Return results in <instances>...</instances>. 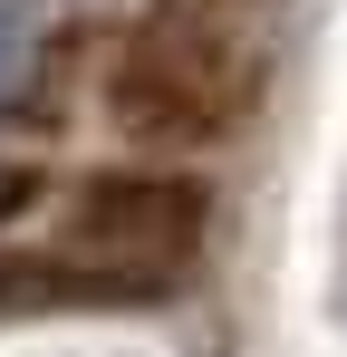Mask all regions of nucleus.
I'll list each match as a JSON object with an SVG mask.
<instances>
[{"label": "nucleus", "instance_id": "1", "mask_svg": "<svg viewBox=\"0 0 347 357\" xmlns=\"http://www.w3.org/2000/svg\"><path fill=\"white\" fill-rule=\"evenodd\" d=\"M203 232H213V193L193 174H87L49 222V241L87 271H183Z\"/></svg>", "mask_w": 347, "mask_h": 357}, {"label": "nucleus", "instance_id": "2", "mask_svg": "<svg viewBox=\"0 0 347 357\" xmlns=\"http://www.w3.org/2000/svg\"><path fill=\"white\" fill-rule=\"evenodd\" d=\"M107 97L125 126H155V135H213L231 116V59L213 29H135V39H116V68H107Z\"/></svg>", "mask_w": 347, "mask_h": 357}, {"label": "nucleus", "instance_id": "3", "mask_svg": "<svg viewBox=\"0 0 347 357\" xmlns=\"http://www.w3.org/2000/svg\"><path fill=\"white\" fill-rule=\"evenodd\" d=\"M49 29L20 10V0H0V126H20L39 97H49Z\"/></svg>", "mask_w": 347, "mask_h": 357}]
</instances>
